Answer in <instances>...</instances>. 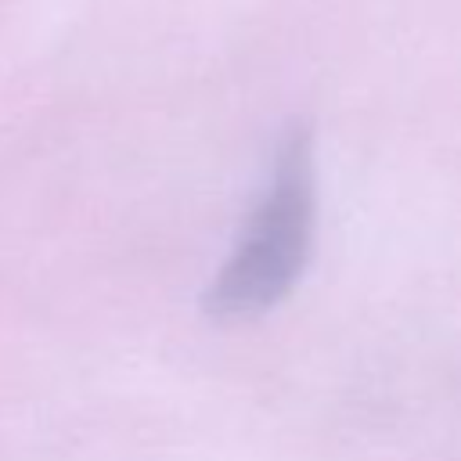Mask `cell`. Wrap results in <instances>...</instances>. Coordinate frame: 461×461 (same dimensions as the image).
<instances>
[{"mask_svg": "<svg viewBox=\"0 0 461 461\" xmlns=\"http://www.w3.org/2000/svg\"><path fill=\"white\" fill-rule=\"evenodd\" d=\"M317 227L313 133L303 122L281 130L270 176L252 205L230 256L202 295V310L220 324H245L281 306L299 285Z\"/></svg>", "mask_w": 461, "mask_h": 461, "instance_id": "cell-1", "label": "cell"}]
</instances>
